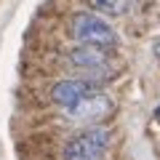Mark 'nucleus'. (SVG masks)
Segmentation results:
<instances>
[{
    "mask_svg": "<svg viewBox=\"0 0 160 160\" xmlns=\"http://www.w3.org/2000/svg\"><path fill=\"white\" fill-rule=\"evenodd\" d=\"M69 29H72V38L80 46H93V48H104V51L118 46V32L99 13H91V11L75 13L69 19Z\"/></svg>",
    "mask_w": 160,
    "mask_h": 160,
    "instance_id": "obj_1",
    "label": "nucleus"
},
{
    "mask_svg": "<svg viewBox=\"0 0 160 160\" xmlns=\"http://www.w3.org/2000/svg\"><path fill=\"white\" fill-rule=\"evenodd\" d=\"M112 133L102 126H91L86 131H80L78 136H72L64 147V160H102L107 152Z\"/></svg>",
    "mask_w": 160,
    "mask_h": 160,
    "instance_id": "obj_2",
    "label": "nucleus"
},
{
    "mask_svg": "<svg viewBox=\"0 0 160 160\" xmlns=\"http://www.w3.org/2000/svg\"><path fill=\"white\" fill-rule=\"evenodd\" d=\"M109 112H112V99L99 91H91L83 102H78L72 109H67V115L78 123H96V120H104Z\"/></svg>",
    "mask_w": 160,
    "mask_h": 160,
    "instance_id": "obj_3",
    "label": "nucleus"
},
{
    "mask_svg": "<svg viewBox=\"0 0 160 160\" xmlns=\"http://www.w3.org/2000/svg\"><path fill=\"white\" fill-rule=\"evenodd\" d=\"M93 91V86L88 80H78V78H69V80H59L56 86L51 88V99L64 109H72L78 102L88 96Z\"/></svg>",
    "mask_w": 160,
    "mask_h": 160,
    "instance_id": "obj_4",
    "label": "nucleus"
},
{
    "mask_svg": "<svg viewBox=\"0 0 160 160\" xmlns=\"http://www.w3.org/2000/svg\"><path fill=\"white\" fill-rule=\"evenodd\" d=\"M69 62L78 69H86V72H99L109 64V56L104 48H93V46H78L69 51Z\"/></svg>",
    "mask_w": 160,
    "mask_h": 160,
    "instance_id": "obj_5",
    "label": "nucleus"
},
{
    "mask_svg": "<svg viewBox=\"0 0 160 160\" xmlns=\"http://www.w3.org/2000/svg\"><path fill=\"white\" fill-rule=\"evenodd\" d=\"M88 6L102 16H123L131 8V0H88Z\"/></svg>",
    "mask_w": 160,
    "mask_h": 160,
    "instance_id": "obj_6",
    "label": "nucleus"
},
{
    "mask_svg": "<svg viewBox=\"0 0 160 160\" xmlns=\"http://www.w3.org/2000/svg\"><path fill=\"white\" fill-rule=\"evenodd\" d=\"M155 53L160 56V38H158V43H155Z\"/></svg>",
    "mask_w": 160,
    "mask_h": 160,
    "instance_id": "obj_7",
    "label": "nucleus"
}]
</instances>
